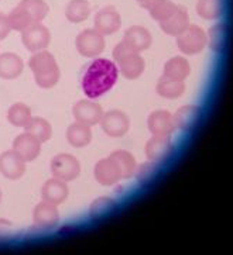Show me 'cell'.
I'll use <instances>...</instances> for the list:
<instances>
[{
  "label": "cell",
  "mask_w": 233,
  "mask_h": 255,
  "mask_svg": "<svg viewBox=\"0 0 233 255\" xmlns=\"http://www.w3.org/2000/svg\"><path fill=\"white\" fill-rule=\"evenodd\" d=\"M119 68L106 58H96L85 66L81 76V86L83 93L89 99H96L108 93L117 82Z\"/></svg>",
  "instance_id": "6da1fadb"
},
{
  "label": "cell",
  "mask_w": 233,
  "mask_h": 255,
  "mask_svg": "<svg viewBox=\"0 0 233 255\" xmlns=\"http://www.w3.org/2000/svg\"><path fill=\"white\" fill-rule=\"evenodd\" d=\"M30 69L35 76V82L40 88L48 89L59 81V68L55 58L48 51H37L28 61Z\"/></svg>",
  "instance_id": "7a4b0ae2"
},
{
  "label": "cell",
  "mask_w": 233,
  "mask_h": 255,
  "mask_svg": "<svg viewBox=\"0 0 233 255\" xmlns=\"http://www.w3.org/2000/svg\"><path fill=\"white\" fill-rule=\"evenodd\" d=\"M51 173L54 178H58L61 181L71 182L79 176L81 164L71 154H58L51 161Z\"/></svg>",
  "instance_id": "3957f363"
},
{
  "label": "cell",
  "mask_w": 233,
  "mask_h": 255,
  "mask_svg": "<svg viewBox=\"0 0 233 255\" xmlns=\"http://www.w3.org/2000/svg\"><path fill=\"white\" fill-rule=\"evenodd\" d=\"M105 38L100 33H98L95 28L91 30H83L82 33L76 37L75 47L78 52L86 58H93L100 55L105 51Z\"/></svg>",
  "instance_id": "277c9868"
},
{
  "label": "cell",
  "mask_w": 233,
  "mask_h": 255,
  "mask_svg": "<svg viewBox=\"0 0 233 255\" xmlns=\"http://www.w3.org/2000/svg\"><path fill=\"white\" fill-rule=\"evenodd\" d=\"M100 126H102V130L106 132L109 137L119 138L129 131L130 120L122 110H109L108 113H103L102 116Z\"/></svg>",
  "instance_id": "5b68a950"
},
{
  "label": "cell",
  "mask_w": 233,
  "mask_h": 255,
  "mask_svg": "<svg viewBox=\"0 0 233 255\" xmlns=\"http://www.w3.org/2000/svg\"><path fill=\"white\" fill-rule=\"evenodd\" d=\"M177 44L184 54H198L207 44V35L198 25H190L183 34L178 35Z\"/></svg>",
  "instance_id": "8992f818"
},
{
  "label": "cell",
  "mask_w": 233,
  "mask_h": 255,
  "mask_svg": "<svg viewBox=\"0 0 233 255\" xmlns=\"http://www.w3.org/2000/svg\"><path fill=\"white\" fill-rule=\"evenodd\" d=\"M51 34L50 30L42 24H33L25 28L21 34V41L28 51H42L50 44Z\"/></svg>",
  "instance_id": "52a82bcc"
},
{
  "label": "cell",
  "mask_w": 233,
  "mask_h": 255,
  "mask_svg": "<svg viewBox=\"0 0 233 255\" xmlns=\"http://www.w3.org/2000/svg\"><path fill=\"white\" fill-rule=\"evenodd\" d=\"M72 115L78 123L92 127L95 124L100 123L102 116H103V109L99 103H95L91 100H79L72 107Z\"/></svg>",
  "instance_id": "ba28073f"
},
{
  "label": "cell",
  "mask_w": 233,
  "mask_h": 255,
  "mask_svg": "<svg viewBox=\"0 0 233 255\" xmlns=\"http://www.w3.org/2000/svg\"><path fill=\"white\" fill-rule=\"evenodd\" d=\"M122 25V17L113 6L100 8L95 16V30L103 37L116 33Z\"/></svg>",
  "instance_id": "9c48e42d"
},
{
  "label": "cell",
  "mask_w": 233,
  "mask_h": 255,
  "mask_svg": "<svg viewBox=\"0 0 233 255\" xmlns=\"http://www.w3.org/2000/svg\"><path fill=\"white\" fill-rule=\"evenodd\" d=\"M0 172L7 179H18L25 172V161L17 154L14 149L4 151L0 155Z\"/></svg>",
  "instance_id": "30bf717a"
},
{
  "label": "cell",
  "mask_w": 233,
  "mask_h": 255,
  "mask_svg": "<svg viewBox=\"0 0 233 255\" xmlns=\"http://www.w3.org/2000/svg\"><path fill=\"white\" fill-rule=\"evenodd\" d=\"M173 152L171 135H153L146 144V155L150 161H164Z\"/></svg>",
  "instance_id": "8fae6325"
},
{
  "label": "cell",
  "mask_w": 233,
  "mask_h": 255,
  "mask_svg": "<svg viewBox=\"0 0 233 255\" xmlns=\"http://www.w3.org/2000/svg\"><path fill=\"white\" fill-rule=\"evenodd\" d=\"M95 178L103 186H112L122 179V172L117 164L109 156L98 161L95 165Z\"/></svg>",
  "instance_id": "7c38bea8"
},
{
  "label": "cell",
  "mask_w": 233,
  "mask_h": 255,
  "mask_svg": "<svg viewBox=\"0 0 233 255\" xmlns=\"http://www.w3.org/2000/svg\"><path fill=\"white\" fill-rule=\"evenodd\" d=\"M33 220L35 226L41 229H51L55 227L59 222V212L57 205L42 200L41 203L35 206L33 212Z\"/></svg>",
  "instance_id": "4fadbf2b"
},
{
  "label": "cell",
  "mask_w": 233,
  "mask_h": 255,
  "mask_svg": "<svg viewBox=\"0 0 233 255\" xmlns=\"http://www.w3.org/2000/svg\"><path fill=\"white\" fill-rule=\"evenodd\" d=\"M13 149L24 159L25 162L34 161L41 151V142L31 134L24 132V134L17 135L16 140L13 142Z\"/></svg>",
  "instance_id": "5bb4252c"
},
{
  "label": "cell",
  "mask_w": 233,
  "mask_h": 255,
  "mask_svg": "<svg viewBox=\"0 0 233 255\" xmlns=\"http://www.w3.org/2000/svg\"><path fill=\"white\" fill-rule=\"evenodd\" d=\"M68 193H69V189H68L67 182L61 181L58 178H51L48 181H45L41 188L42 200L57 206L65 202Z\"/></svg>",
  "instance_id": "9a60e30c"
},
{
  "label": "cell",
  "mask_w": 233,
  "mask_h": 255,
  "mask_svg": "<svg viewBox=\"0 0 233 255\" xmlns=\"http://www.w3.org/2000/svg\"><path fill=\"white\" fill-rule=\"evenodd\" d=\"M123 41L134 51V52H142L147 50L151 45V34L147 28H144L142 25H133L130 28H127L123 37Z\"/></svg>",
  "instance_id": "2e32d148"
},
{
  "label": "cell",
  "mask_w": 233,
  "mask_h": 255,
  "mask_svg": "<svg viewBox=\"0 0 233 255\" xmlns=\"http://www.w3.org/2000/svg\"><path fill=\"white\" fill-rule=\"evenodd\" d=\"M147 126L153 135H171V132L174 131L175 128L173 116L166 110L153 112L149 116Z\"/></svg>",
  "instance_id": "e0dca14e"
},
{
  "label": "cell",
  "mask_w": 233,
  "mask_h": 255,
  "mask_svg": "<svg viewBox=\"0 0 233 255\" xmlns=\"http://www.w3.org/2000/svg\"><path fill=\"white\" fill-rule=\"evenodd\" d=\"M201 117V109L194 105H187V106L180 107L175 115L173 116L175 128L178 130H191L195 124L198 123Z\"/></svg>",
  "instance_id": "ac0fdd59"
},
{
  "label": "cell",
  "mask_w": 233,
  "mask_h": 255,
  "mask_svg": "<svg viewBox=\"0 0 233 255\" xmlns=\"http://www.w3.org/2000/svg\"><path fill=\"white\" fill-rule=\"evenodd\" d=\"M23 59L17 54L4 52L0 55V78L1 79H16L23 72Z\"/></svg>",
  "instance_id": "d6986e66"
},
{
  "label": "cell",
  "mask_w": 233,
  "mask_h": 255,
  "mask_svg": "<svg viewBox=\"0 0 233 255\" xmlns=\"http://www.w3.org/2000/svg\"><path fill=\"white\" fill-rule=\"evenodd\" d=\"M188 27H190V17H188L185 7H177L174 14L161 23L163 31L170 35H180Z\"/></svg>",
  "instance_id": "ffe728a7"
},
{
  "label": "cell",
  "mask_w": 233,
  "mask_h": 255,
  "mask_svg": "<svg viewBox=\"0 0 233 255\" xmlns=\"http://www.w3.org/2000/svg\"><path fill=\"white\" fill-rule=\"evenodd\" d=\"M67 140L68 142L75 147V148H83L92 141L91 127L86 124L75 122L67 128Z\"/></svg>",
  "instance_id": "44dd1931"
},
{
  "label": "cell",
  "mask_w": 233,
  "mask_h": 255,
  "mask_svg": "<svg viewBox=\"0 0 233 255\" xmlns=\"http://www.w3.org/2000/svg\"><path fill=\"white\" fill-rule=\"evenodd\" d=\"M117 68L126 79H136L143 74L146 62L137 52H133L125 59H122L120 62H117Z\"/></svg>",
  "instance_id": "7402d4cb"
},
{
  "label": "cell",
  "mask_w": 233,
  "mask_h": 255,
  "mask_svg": "<svg viewBox=\"0 0 233 255\" xmlns=\"http://www.w3.org/2000/svg\"><path fill=\"white\" fill-rule=\"evenodd\" d=\"M110 158L117 164V166L120 168V172H122V178L129 179L136 175L137 171V164H136V159L134 156L125 149H117L115 152L110 154Z\"/></svg>",
  "instance_id": "603a6c76"
},
{
  "label": "cell",
  "mask_w": 233,
  "mask_h": 255,
  "mask_svg": "<svg viewBox=\"0 0 233 255\" xmlns=\"http://www.w3.org/2000/svg\"><path fill=\"white\" fill-rule=\"evenodd\" d=\"M190 75V64L185 58L175 57L167 61L164 66V76L174 79V81H183Z\"/></svg>",
  "instance_id": "cb8c5ba5"
},
{
  "label": "cell",
  "mask_w": 233,
  "mask_h": 255,
  "mask_svg": "<svg viewBox=\"0 0 233 255\" xmlns=\"http://www.w3.org/2000/svg\"><path fill=\"white\" fill-rule=\"evenodd\" d=\"M25 132L34 135L40 142H45L51 138L52 128L51 124L42 117H31V120L24 127Z\"/></svg>",
  "instance_id": "d4e9b609"
},
{
  "label": "cell",
  "mask_w": 233,
  "mask_h": 255,
  "mask_svg": "<svg viewBox=\"0 0 233 255\" xmlns=\"http://www.w3.org/2000/svg\"><path fill=\"white\" fill-rule=\"evenodd\" d=\"M91 14V4L86 0H71L65 8V17L71 23L85 21Z\"/></svg>",
  "instance_id": "484cf974"
},
{
  "label": "cell",
  "mask_w": 233,
  "mask_h": 255,
  "mask_svg": "<svg viewBox=\"0 0 233 255\" xmlns=\"http://www.w3.org/2000/svg\"><path fill=\"white\" fill-rule=\"evenodd\" d=\"M185 91L183 81H174L167 76H163L157 83V93L166 99H177Z\"/></svg>",
  "instance_id": "4316f807"
},
{
  "label": "cell",
  "mask_w": 233,
  "mask_h": 255,
  "mask_svg": "<svg viewBox=\"0 0 233 255\" xmlns=\"http://www.w3.org/2000/svg\"><path fill=\"white\" fill-rule=\"evenodd\" d=\"M7 17L11 30L21 31V33L24 31L25 28H28L30 25L35 24L33 21V18H31V16L28 14V11L25 8L21 7V6H18V4L8 13Z\"/></svg>",
  "instance_id": "83f0119b"
},
{
  "label": "cell",
  "mask_w": 233,
  "mask_h": 255,
  "mask_svg": "<svg viewBox=\"0 0 233 255\" xmlns=\"http://www.w3.org/2000/svg\"><path fill=\"white\" fill-rule=\"evenodd\" d=\"M18 6H21L28 11L35 24L41 23L48 14V4L44 0H21Z\"/></svg>",
  "instance_id": "f1b7e54d"
},
{
  "label": "cell",
  "mask_w": 233,
  "mask_h": 255,
  "mask_svg": "<svg viewBox=\"0 0 233 255\" xmlns=\"http://www.w3.org/2000/svg\"><path fill=\"white\" fill-rule=\"evenodd\" d=\"M7 120L16 127H25L31 120V110L23 103H16L8 109Z\"/></svg>",
  "instance_id": "f546056e"
},
{
  "label": "cell",
  "mask_w": 233,
  "mask_h": 255,
  "mask_svg": "<svg viewBox=\"0 0 233 255\" xmlns=\"http://www.w3.org/2000/svg\"><path fill=\"white\" fill-rule=\"evenodd\" d=\"M197 11L204 18H218L222 13V1L221 0H200L197 4Z\"/></svg>",
  "instance_id": "4dcf8cb0"
},
{
  "label": "cell",
  "mask_w": 233,
  "mask_h": 255,
  "mask_svg": "<svg viewBox=\"0 0 233 255\" xmlns=\"http://www.w3.org/2000/svg\"><path fill=\"white\" fill-rule=\"evenodd\" d=\"M175 10H177V6L170 0H158L157 3L150 8V14L154 20L163 23L174 14Z\"/></svg>",
  "instance_id": "1f68e13d"
},
{
  "label": "cell",
  "mask_w": 233,
  "mask_h": 255,
  "mask_svg": "<svg viewBox=\"0 0 233 255\" xmlns=\"http://www.w3.org/2000/svg\"><path fill=\"white\" fill-rule=\"evenodd\" d=\"M115 209V200L112 198H98L91 205L89 213L92 217H100V216H106Z\"/></svg>",
  "instance_id": "d6a6232c"
},
{
  "label": "cell",
  "mask_w": 233,
  "mask_h": 255,
  "mask_svg": "<svg viewBox=\"0 0 233 255\" xmlns=\"http://www.w3.org/2000/svg\"><path fill=\"white\" fill-rule=\"evenodd\" d=\"M158 172V168L157 165L154 161H149V162H144L142 164L139 168H137V171H136V175H137V179L140 183H147V182H150Z\"/></svg>",
  "instance_id": "836d02e7"
},
{
  "label": "cell",
  "mask_w": 233,
  "mask_h": 255,
  "mask_svg": "<svg viewBox=\"0 0 233 255\" xmlns=\"http://www.w3.org/2000/svg\"><path fill=\"white\" fill-rule=\"evenodd\" d=\"M133 52L134 51L122 40V41L119 42L116 47H115V50H113V59L116 61L117 64V62H120L122 59H125L126 57H129V55L133 54Z\"/></svg>",
  "instance_id": "e575fe53"
},
{
  "label": "cell",
  "mask_w": 233,
  "mask_h": 255,
  "mask_svg": "<svg viewBox=\"0 0 233 255\" xmlns=\"http://www.w3.org/2000/svg\"><path fill=\"white\" fill-rule=\"evenodd\" d=\"M222 40H224V30H222V25L214 27V28L211 30V47H212V50H221Z\"/></svg>",
  "instance_id": "d590c367"
},
{
  "label": "cell",
  "mask_w": 233,
  "mask_h": 255,
  "mask_svg": "<svg viewBox=\"0 0 233 255\" xmlns=\"http://www.w3.org/2000/svg\"><path fill=\"white\" fill-rule=\"evenodd\" d=\"M11 30L10 23H8V17L4 14H0V40L6 38Z\"/></svg>",
  "instance_id": "8d00e7d4"
},
{
  "label": "cell",
  "mask_w": 233,
  "mask_h": 255,
  "mask_svg": "<svg viewBox=\"0 0 233 255\" xmlns=\"http://www.w3.org/2000/svg\"><path fill=\"white\" fill-rule=\"evenodd\" d=\"M139 1V4L144 8H151L156 3H157L158 0H137Z\"/></svg>",
  "instance_id": "74e56055"
},
{
  "label": "cell",
  "mask_w": 233,
  "mask_h": 255,
  "mask_svg": "<svg viewBox=\"0 0 233 255\" xmlns=\"http://www.w3.org/2000/svg\"><path fill=\"white\" fill-rule=\"evenodd\" d=\"M11 223L6 222V220H0V234H4L7 229H10Z\"/></svg>",
  "instance_id": "f35d334b"
},
{
  "label": "cell",
  "mask_w": 233,
  "mask_h": 255,
  "mask_svg": "<svg viewBox=\"0 0 233 255\" xmlns=\"http://www.w3.org/2000/svg\"><path fill=\"white\" fill-rule=\"evenodd\" d=\"M0 202H1V190H0Z\"/></svg>",
  "instance_id": "ab89813d"
}]
</instances>
